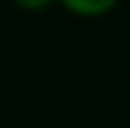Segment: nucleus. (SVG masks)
I'll list each match as a JSON object with an SVG mask.
<instances>
[{
	"label": "nucleus",
	"instance_id": "obj_1",
	"mask_svg": "<svg viewBox=\"0 0 130 128\" xmlns=\"http://www.w3.org/2000/svg\"><path fill=\"white\" fill-rule=\"evenodd\" d=\"M58 3L78 18H103L118 5V0H58Z\"/></svg>",
	"mask_w": 130,
	"mask_h": 128
},
{
	"label": "nucleus",
	"instance_id": "obj_2",
	"mask_svg": "<svg viewBox=\"0 0 130 128\" xmlns=\"http://www.w3.org/2000/svg\"><path fill=\"white\" fill-rule=\"evenodd\" d=\"M13 3H15V8L25 10V13H43L58 0H13Z\"/></svg>",
	"mask_w": 130,
	"mask_h": 128
}]
</instances>
